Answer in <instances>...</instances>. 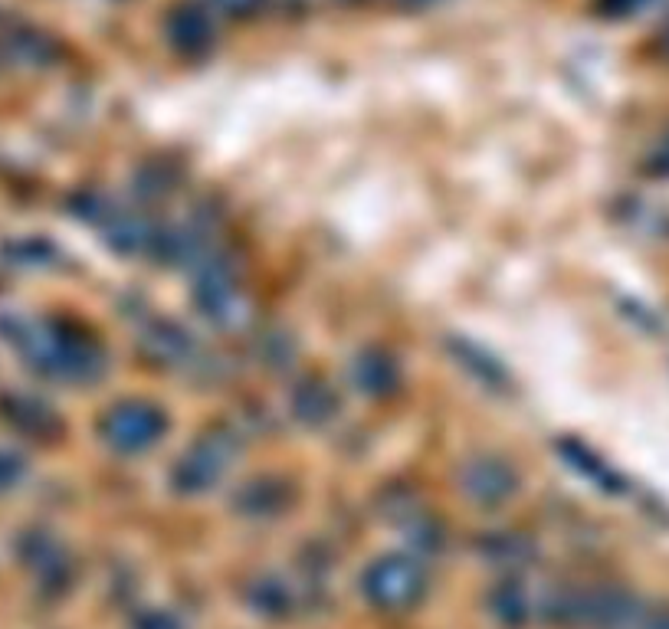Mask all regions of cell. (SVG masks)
Masks as SVG:
<instances>
[{"label":"cell","instance_id":"cell-1","mask_svg":"<svg viewBox=\"0 0 669 629\" xmlns=\"http://www.w3.org/2000/svg\"><path fill=\"white\" fill-rule=\"evenodd\" d=\"M161 417L151 407L142 403H128L119 407V413H112V443L119 446H145L155 443L161 436Z\"/></svg>","mask_w":669,"mask_h":629}]
</instances>
